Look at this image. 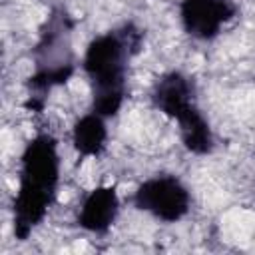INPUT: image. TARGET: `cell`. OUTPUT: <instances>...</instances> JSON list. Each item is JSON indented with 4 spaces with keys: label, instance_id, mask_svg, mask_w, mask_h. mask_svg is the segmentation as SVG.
Segmentation results:
<instances>
[{
    "label": "cell",
    "instance_id": "obj_4",
    "mask_svg": "<svg viewBox=\"0 0 255 255\" xmlns=\"http://www.w3.org/2000/svg\"><path fill=\"white\" fill-rule=\"evenodd\" d=\"M133 203L137 209L171 223L189 211V191L175 175H155L135 189Z\"/></svg>",
    "mask_w": 255,
    "mask_h": 255
},
{
    "label": "cell",
    "instance_id": "obj_3",
    "mask_svg": "<svg viewBox=\"0 0 255 255\" xmlns=\"http://www.w3.org/2000/svg\"><path fill=\"white\" fill-rule=\"evenodd\" d=\"M153 106L175 120L181 129L185 147L197 155H205L213 149V135L207 120L193 102V88L189 80L179 72H169L157 80L151 92Z\"/></svg>",
    "mask_w": 255,
    "mask_h": 255
},
{
    "label": "cell",
    "instance_id": "obj_1",
    "mask_svg": "<svg viewBox=\"0 0 255 255\" xmlns=\"http://www.w3.org/2000/svg\"><path fill=\"white\" fill-rule=\"evenodd\" d=\"M58 145L50 133L32 137L22 153L20 185L14 197V235L24 241L46 217L58 189Z\"/></svg>",
    "mask_w": 255,
    "mask_h": 255
},
{
    "label": "cell",
    "instance_id": "obj_2",
    "mask_svg": "<svg viewBox=\"0 0 255 255\" xmlns=\"http://www.w3.org/2000/svg\"><path fill=\"white\" fill-rule=\"evenodd\" d=\"M141 42L139 30L131 24L120 32H108L88 44L84 70L92 82V108L102 118L116 116L126 96V64L137 52Z\"/></svg>",
    "mask_w": 255,
    "mask_h": 255
},
{
    "label": "cell",
    "instance_id": "obj_6",
    "mask_svg": "<svg viewBox=\"0 0 255 255\" xmlns=\"http://www.w3.org/2000/svg\"><path fill=\"white\" fill-rule=\"evenodd\" d=\"M120 209V199L114 187H96L92 189L78 213V223L82 229L92 233H106L116 221Z\"/></svg>",
    "mask_w": 255,
    "mask_h": 255
},
{
    "label": "cell",
    "instance_id": "obj_7",
    "mask_svg": "<svg viewBox=\"0 0 255 255\" xmlns=\"http://www.w3.org/2000/svg\"><path fill=\"white\" fill-rule=\"evenodd\" d=\"M72 139H74V147L82 155H100L104 151L106 139H108V129H106L104 118L96 112L80 118L74 126Z\"/></svg>",
    "mask_w": 255,
    "mask_h": 255
},
{
    "label": "cell",
    "instance_id": "obj_5",
    "mask_svg": "<svg viewBox=\"0 0 255 255\" xmlns=\"http://www.w3.org/2000/svg\"><path fill=\"white\" fill-rule=\"evenodd\" d=\"M179 14L189 36L211 40L235 16V6L229 0H181Z\"/></svg>",
    "mask_w": 255,
    "mask_h": 255
}]
</instances>
